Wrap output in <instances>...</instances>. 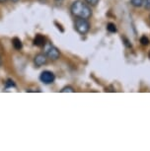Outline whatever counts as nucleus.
I'll return each mask as SVG.
<instances>
[{"mask_svg": "<svg viewBox=\"0 0 150 151\" xmlns=\"http://www.w3.org/2000/svg\"><path fill=\"white\" fill-rule=\"evenodd\" d=\"M107 30H108L110 33H116L117 32V26H116L114 23H109V24L107 25Z\"/></svg>", "mask_w": 150, "mask_h": 151, "instance_id": "obj_9", "label": "nucleus"}, {"mask_svg": "<svg viewBox=\"0 0 150 151\" xmlns=\"http://www.w3.org/2000/svg\"><path fill=\"white\" fill-rule=\"evenodd\" d=\"M12 45H13L14 48L17 50H21L22 48H23V44H22L21 40H20L19 38H13Z\"/></svg>", "mask_w": 150, "mask_h": 151, "instance_id": "obj_7", "label": "nucleus"}, {"mask_svg": "<svg viewBox=\"0 0 150 151\" xmlns=\"http://www.w3.org/2000/svg\"><path fill=\"white\" fill-rule=\"evenodd\" d=\"M131 4L135 8H140L143 6L144 0H131Z\"/></svg>", "mask_w": 150, "mask_h": 151, "instance_id": "obj_8", "label": "nucleus"}, {"mask_svg": "<svg viewBox=\"0 0 150 151\" xmlns=\"http://www.w3.org/2000/svg\"><path fill=\"white\" fill-rule=\"evenodd\" d=\"M33 44L36 47H44V45L47 44V40L42 35H37L35 38H34V41H33Z\"/></svg>", "mask_w": 150, "mask_h": 151, "instance_id": "obj_6", "label": "nucleus"}, {"mask_svg": "<svg viewBox=\"0 0 150 151\" xmlns=\"http://www.w3.org/2000/svg\"><path fill=\"white\" fill-rule=\"evenodd\" d=\"M39 80L44 84H52L55 80V75L50 70H44L39 75Z\"/></svg>", "mask_w": 150, "mask_h": 151, "instance_id": "obj_4", "label": "nucleus"}, {"mask_svg": "<svg viewBox=\"0 0 150 151\" xmlns=\"http://www.w3.org/2000/svg\"><path fill=\"white\" fill-rule=\"evenodd\" d=\"M11 1H12V2H14V3H16V2H18L19 0H11Z\"/></svg>", "mask_w": 150, "mask_h": 151, "instance_id": "obj_16", "label": "nucleus"}, {"mask_svg": "<svg viewBox=\"0 0 150 151\" xmlns=\"http://www.w3.org/2000/svg\"><path fill=\"white\" fill-rule=\"evenodd\" d=\"M16 85L14 83L13 80H11V79H8V80L5 82V88L8 89V88H12V87H15Z\"/></svg>", "mask_w": 150, "mask_h": 151, "instance_id": "obj_12", "label": "nucleus"}, {"mask_svg": "<svg viewBox=\"0 0 150 151\" xmlns=\"http://www.w3.org/2000/svg\"><path fill=\"white\" fill-rule=\"evenodd\" d=\"M44 53L47 55V58L52 60H57L60 56V52H59L58 48L53 45L52 42H47L44 45Z\"/></svg>", "mask_w": 150, "mask_h": 151, "instance_id": "obj_3", "label": "nucleus"}, {"mask_svg": "<svg viewBox=\"0 0 150 151\" xmlns=\"http://www.w3.org/2000/svg\"><path fill=\"white\" fill-rule=\"evenodd\" d=\"M0 65H1V56H0Z\"/></svg>", "mask_w": 150, "mask_h": 151, "instance_id": "obj_19", "label": "nucleus"}, {"mask_svg": "<svg viewBox=\"0 0 150 151\" xmlns=\"http://www.w3.org/2000/svg\"><path fill=\"white\" fill-rule=\"evenodd\" d=\"M70 11H71L72 15L76 18H83L88 20L92 16V10L90 5L82 1V0H75L70 6Z\"/></svg>", "mask_w": 150, "mask_h": 151, "instance_id": "obj_1", "label": "nucleus"}, {"mask_svg": "<svg viewBox=\"0 0 150 151\" xmlns=\"http://www.w3.org/2000/svg\"><path fill=\"white\" fill-rule=\"evenodd\" d=\"M139 42H140V44H141V45H144V47H146V45H149V42H150L149 39L147 38L146 36H142V37H141L140 40H139Z\"/></svg>", "mask_w": 150, "mask_h": 151, "instance_id": "obj_10", "label": "nucleus"}, {"mask_svg": "<svg viewBox=\"0 0 150 151\" xmlns=\"http://www.w3.org/2000/svg\"><path fill=\"white\" fill-rule=\"evenodd\" d=\"M149 19H150V16H149Z\"/></svg>", "mask_w": 150, "mask_h": 151, "instance_id": "obj_20", "label": "nucleus"}, {"mask_svg": "<svg viewBox=\"0 0 150 151\" xmlns=\"http://www.w3.org/2000/svg\"><path fill=\"white\" fill-rule=\"evenodd\" d=\"M144 8L150 11V0H144Z\"/></svg>", "mask_w": 150, "mask_h": 151, "instance_id": "obj_14", "label": "nucleus"}, {"mask_svg": "<svg viewBox=\"0 0 150 151\" xmlns=\"http://www.w3.org/2000/svg\"><path fill=\"white\" fill-rule=\"evenodd\" d=\"M100 0H85V2H86L87 4L90 5V6H96Z\"/></svg>", "mask_w": 150, "mask_h": 151, "instance_id": "obj_13", "label": "nucleus"}, {"mask_svg": "<svg viewBox=\"0 0 150 151\" xmlns=\"http://www.w3.org/2000/svg\"><path fill=\"white\" fill-rule=\"evenodd\" d=\"M61 93H65V92H70V93H74L75 90L74 88L71 87V86H65L64 88H62V89L60 90Z\"/></svg>", "mask_w": 150, "mask_h": 151, "instance_id": "obj_11", "label": "nucleus"}, {"mask_svg": "<svg viewBox=\"0 0 150 151\" xmlns=\"http://www.w3.org/2000/svg\"><path fill=\"white\" fill-rule=\"evenodd\" d=\"M148 58H150V50H149V52H148Z\"/></svg>", "mask_w": 150, "mask_h": 151, "instance_id": "obj_18", "label": "nucleus"}, {"mask_svg": "<svg viewBox=\"0 0 150 151\" xmlns=\"http://www.w3.org/2000/svg\"><path fill=\"white\" fill-rule=\"evenodd\" d=\"M4 2H6V0H0V4L4 3Z\"/></svg>", "mask_w": 150, "mask_h": 151, "instance_id": "obj_15", "label": "nucleus"}, {"mask_svg": "<svg viewBox=\"0 0 150 151\" xmlns=\"http://www.w3.org/2000/svg\"><path fill=\"white\" fill-rule=\"evenodd\" d=\"M55 1H56V2H62L63 0H55Z\"/></svg>", "mask_w": 150, "mask_h": 151, "instance_id": "obj_17", "label": "nucleus"}, {"mask_svg": "<svg viewBox=\"0 0 150 151\" xmlns=\"http://www.w3.org/2000/svg\"><path fill=\"white\" fill-rule=\"evenodd\" d=\"M74 28L78 34H80V35H86L90 31L91 25H90V23L88 22L87 19L76 18L74 22Z\"/></svg>", "mask_w": 150, "mask_h": 151, "instance_id": "obj_2", "label": "nucleus"}, {"mask_svg": "<svg viewBox=\"0 0 150 151\" xmlns=\"http://www.w3.org/2000/svg\"><path fill=\"white\" fill-rule=\"evenodd\" d=\"M47 58L44 53H38L35 58H34V64L36 67H42L47 63Z\"/></svg>", "mask_w": 150, "mask_h": 151, "instance_id": "obj_5", "label": "nucleus"}]
</instances>
